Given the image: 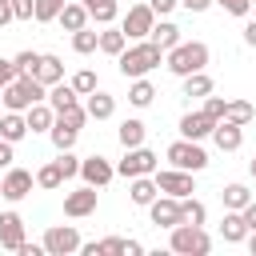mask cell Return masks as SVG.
<instances>
[{"mask_svg": "<svg viewBox=\"0 0 256 256\" xmlns=\"http://www.w3.org/2000/svg\"><path fill=\"white\" fill-rule=\"evenodd\" d=\"M160 64H164V52H160L152 40H128L124 52L116 56V68H120L124 80H140V76H148V72L160 68Z\"/></svg>", "mask_w": 256, "mask_h": 256, "instance_id": "1", "label": "cell"}, {"mask_svg": "<svg viewBox=\"0 0 256 256\" xmlns=\"http://www.w3.org/2000/svg\"><path fill=\"white\" fill-rule=\"evenodd\" d=\"M164 68L172 72V76H188V72H204L208 68V44L204 40H180L176 48H168L164 52Z\"/></svg>", "mask_w": 256, "mask_h": 256, "instance_id": "2", "label": "cell"}, {"mask_svg": "<svg viewBox=\"0 0 256 256\" xmlns=\"http://www.w3.org/2000/svg\"><path fill=\"white\" fill-rule=\"evenodd\" d=\"M168 248L176 256H208L212 236L204 232V224H176V228H168Z\"/></svg>", "mask_w": 256, "mask_h": 256, "instance_id": "3", "label": "cell"}, {"mask_svg": "<svg viewBox=\"0 0 256 256\" xmlns=\"http://www.w3.org/2000/svg\"><path fill=\"white\" fill-rule=\"evenodd\" d=\"M48 96V88L36 80V76H16L8 88H0V100H4V108L8 112H28L36 100H44Z\"/></svg>", "mask_w": 256, "mask_h": 256, "instance_id": "4", "label": "cell"}, {"mask_svg": "<svg viewBox=\"0 0 256 256\" xmlns=\"http://www.w3.org/2000/svg\"><path fill=\"white\" fill-rule=\"evenodd\" d=\"M164 156H168V164H172V168H184V172H204V168L212 164V160H208V152L200 148V140H184V136H180V140H172Z\"/></svg>", "mask_w": 256, "mask_h": 256, "instance_id": "5", "label": "cell"}, {"mask_svg": "<svg viewBox=\"0 0 256 256\" xmlns=\"http://www.w3.org/2000/svg\"><path fill=\"white\" fill-rule=\"evenodd\" d=\"M160 168V156L152 152V148H144V144H136V148H124V160L116 164V176H124V180H132V176H152Z\"/></svg>", "mask_w": 256, "mask_h": 256, "instance_id": "6", "label": "cell"}, {"mask_svg": "<svg viewBox=\"0 0 256 256\" xmlns=\"http://www.w3.org/2000/svg\"><path fill=\"white\" fill-rule=\"evenodd\" d=\"M152 180H156V188H160L164 196H176V200L196 192V172H184V168H172V164H168V168H156Z\"/></svg>", "mask_w": 256, "mask_h": 256, "instance_id": "7", "label": "cell"}, {"mask_svg": "<svg viewBox=\"0 0 256 256\" xmlns=\"http://www.w3.org/2000/svg\"><path fill=\"white\" fill-rule=\"evenodd\" d=\"M44 252L48 256H72V252H80V232H76V224H52L48 232H44Z\"/></svg>", "mask_w": 256, "mask_h": 256, "instance_id": "8", "label": "cell"}, {"mask_svg": "<svg viewBox=\"0 0 256 256\" xmlns=\"http://www.w3.org/2000/svg\"><path fill=\"white\" fill-rule=\"evenodd\" d=\"M152 24H156V12H152V8L144 4V0H136V4L128 8V16L120 20V32H124L128 40H148Z\"/></svg>", "mask_w": 256, "mask_h": 256, "instance_id": "9", "label": "cell"}, {"mask_svg": "<svg viewBox=\"0 0 256 256\" xmlns=\"http://www.w3.org/2000/svg\"><path fill=\"white\" fill-rule=\"evenodd\" d=\"M96 204H100V192H96L92 184H80V188L64 192V216H68V220H84V216H92Z\"/></svg>", "mask_w": 256, "mask_h": 256, "instance_id": "10", "label": "cell"}, {"mask_svg": "<svg viewBox=\"0 0 256 256\" xmlns=\"http://www.w3.org/2000/svg\"><path fill=\"white\" fill-rule=\"evenodd\" d=\"M32 184H36V176H32L28 168H4V180H0V200L20 204V200L32 192Z\"/></svg>", "mask_w": 256, "mask_h": 256, "instance_id": "11", "label": "cell"}, {"mask_svg": "<svg viewBox=\"0 0 256 256\" xmlns=\"http://www.w3.org/2000/svg\"><path fill=\"white\" fill-rule=\"evenodd\" d=\"M112 176H116V164L112 160H104V156H84L80 160V180L84 184L104 188V184H112Z\"/></svg>", "mask_w": 256, "mask_h": 256, "instance_id": "12", "label": "cell"}, {"mask_svg": "<svg viewBox=\"0 0 256 256\" xmlns=\"http://www.w3.org/2000/svg\"><path fill=\"white\" fill-rule=\"evenodd\" d=\"M148 220H152L156 228H176V224H180V200L160 192V196L148 204Z\"/></svg>", "mask_w": 256, "mask_h": 256, "instance_id": "13", "label": "cell"}, {"mask_svg": "<svg viewBox=\"0 0 256 256\" xmlns=\"http://www.w3.org/2000/svg\"><path fill=\"white\" fill-rule=\"evenodd\" d=\"M212 128H216V120H212L208 112H184L180 124H176V132H180L184 140H208Z\"/></svg>", "mask_w": 256, "mask_h": 256, "instance_id": "14", "label": "cell"}, {"mask_svg": "<svg viewBox=\"0 0 256 256\" xmlns=\"http://www.w3.org/2000/svg\"><path fill=\"white\" fill-rule=\"evenodd\" d=\"M24 244V216L20 212H0V248L16 252Z\"/></svg>", "mask_w": 256, "mask_h": 256, "instance_id": "15", "label": "cell"}, {"mask_svg": "<svg viewBox=\"0 0 256 256\" xmlns=\"http://www.w3.org/2000/svg\"><path fill=\"white\" fill-rule=\"evenodd\" d=\"M212 144H216L220 152H236V148L244 144V128L232 124V120H216V128H212Z\"/></svg>", "mask_w": 256, "mask_h": 256, "instance_id": "16", "label": "cell"}, {"mask_svg": "<svg viewBox=\"0 0 256 256\" xmlns=\"http://www.w3.org/2000/svg\"><path fill=\"white\" fill-rule=\"evenodd\" d=\"M148 40L160 48V52H168V48H176L184 36H180V28L168 20V16H156V24H152V32H148Z\"/></svg>", "mask_w": 256, "mask_h": 256, "instance_id": "17", "label": "cell"}, {"mask_svg": "<svg viewBox=\"0 0 256 256\" xmlns=\"http://www.w3.org/2000/svg\"><path fill=\"white\" fill-rule=\"evenodd\" d=\"M84 112H88V120H112L116 116V96H108V92H88L84 96Z\"/></svg>", "mask_w": 256, "mask_h": 256, "instance_id": "18", "label": "cell"}, {"mask_svg": "<svg viewBox=\"0 0 256 256\" xmlns=\"http://www.w3.org/2000/svg\"><path fill=\"white\" fill-rule=\"evenodd\" d=\"M36 80H40L44 88L60 84V80H64V60H60L56 52H40V64H36Z\"/></svg>", "mask_w": 256, "mask_h": 256, "instance_id": "19", "label": "cell"}, {"mask_svg": "<svg viewBox=\"0 0 256 256\" xmlns=\"http://www.w3.org/2000/svg\"><path fill=\"white\" fill-rule=\"evenodd\" d=\"M156 196H160V188H156L152 176H132V180H128V200H132L136 208H148Z\"/></svg>", "mask_w": 256, "mask_h": 256, "instance_id": "20", "label": "cell"}, {"mask_svg": "<svg viewBox=\"0 0 256 256\" xmlns=\"http://www.w3.org/2000/svg\"><path fill=\"white\" fill-rule=\"evenodd\" d=\"M28 136V120H24V112H0V140H8V144H20Z\"/></svg>", "mask_w": 256, "mask_h": 256, "instance_id": "21", "label": "cell"}, {"mask_svg": "<svg viewBox=\"0 0 256 256\" xmlns=\"http://www.w3.org/2000/svg\"><path fill=\"white\" fill-rule=\"evenodd\" d=\"M56 24H60L64 32H80V28L88 24V8H84L80 0H64V8H60V16H56Z\"/></svg>", "mask_w": 256, "mask_h": 256, "instance_id": "22", "label": "cell"}, {"mask_svg": "<svg viewBox=\"0 0 256 256\" xmlns=\"http://www.w3.org/2000/svg\"><path fill=\"white\" fill-rule=\"evenodd\" d=\"M144 136H148V124H144V120H136V116L120 120V128H116L120 148H136V144H144Z\"/></svg>", "mask_w": 256, "mask_h": 256, "instance_id": "23", "label": "cell"}, {"mask_svg": "<svg viewBox=\"0 0 256 256\" xmlns=\"http://www.w3.org/2000/svg\"><path fill=\"white\" fill-rule=\"evenodd\" d=\"M220 236H224V244H244V236H248V224H244V216H240V212H232V208H224Z\"/></svg>", "mask_w": 256, "mask_h": 256, "instance_id": "24", "label": "cell"}, {"mask_svg": "<svg viewBox=\"0 0 256 256\" xmlns=\"http://www.w3.org/2000/svg\"><path fill=\"white\" fill-rule=\"evenodd\" d=\"M180 84H184L180 92H184L188 100H204L208 92H216V84H212V76H208V72H188Z\"/></svg>", "mask_w": 256, "mask_h": 256, "instance_id": "25", "label": "cell"}, {"mask_svg": "<svg viewBox=\"0 0 256 256\" xmlns=\"http://www.w3.org/2000/svg\"><path fill=\"white\" fill-rule=\"evenodd\" d=\"M24 120H28V132H48V128H52V120H56V112H52V104H48V100H36V104L24 112Z\"/></svg>", "mask_w": 256, "mask_h": 256, "instance_id": "26", "label": "cell"}, {"mask_svg": "<svg viewBox=\"0 0 256 256\" xmlns=\"http://www.w3.org/2000/svg\"><path fill=\"white\" fill-rule=\"evenodd\" d=\"M44 100L52 104V112H64V108L80 104V92H76L72 84H64V80H60V84H52V88H48V96H44Z\"/></svg>", "mask_w": 256, "mask_h": 256, "instance_id": "27", "label": "cell"}, {"mask_svg": "<svg viewBox=\"0 0 256 256\" xmlns=\"http://www.w3.org/2000/svg\"><path fill=\"white\" fill-rule=\"evenodd\" d=\"M80 4L88 8V20H96L100 28L112 24V20L120 16V4H116V0H80Z\"/></svg>", "mask_w": 256, "mask_h": 256, "instance_id": "28", "label": "cell"}, {"mask_svg": "<svg viewBox=\"0 0 256 256\" xmlns=\"http://www.w3.org/2000/svg\"><path fill=\"white\" fill-rule=\"evenodd\" d=\"M124 44H128V36H124L120 28H112V24H104V32H100L96 48H100L104 56H120V52H124Z\"/></svg>", "mask_w": 256, "mask_h": 256, "instance_id": "29", "label": "cell"}, {"mask_svg": "<svg viewBox=\"0 0 256 256\" xmlns=\"http://www.w3.org/2000/svg\"><path fill=\"white\" fill-rule=\"evenodd\" d=\"M220 200H224V208H232V212H240L248 200H252V192H248V184H240V180H232V184H224L220 188Z\"/></svg>", "mask_w": 256, "mask_h": 256, "instance_id": "30", "label": "cell"}, {"mask_svg": "<svg viewBox=\"0 0 256 256\" xmlns=\"http://www.w3.org/2000/svg\"><path fill=\"white\" fill-rule=\"evenodd\" d=\"M152 100H156V88H152V80H148V76L132 80V88H128V104H132V108H148Z\"/></svg>", "mask_w": 256, "mask_h": 256, "instance_id": "31", "label": "cell"}, {"mask_svg": "<svg viewBox=\"0 0 256 256\" xmlns=\"http://www.w3.org/2000/svg\"><path fill=\"white\" fill-rule=\"evenodd\" d=\"M224 120H232V124L248 128V124L256 120V108H252L248 100H228V104H224Z\"/></svg>", "mask_w": 256, "mask_h": 256, "instance_id": "32", "label": "cell"}, {"mask_svg": "<svg viewBox=\"0 0 256 256\" xmlns=\"http://www.w3.org/2000/svg\"><path fill=\"white\" fill-rule=\"evenodd\" d=\"M204 220H208L204 200H196V196H180V224H204Z\"/></svg>", "mask_w": 256, "mask_h": 256, "instance_id": "33", "label": "cell"}, {"mask_svg": "<svg viewBox=\"0 0 256 256\" xmlns=\"http://www.w3.org/2000/svg\"><path fill=\"white\" fill-rule=\"evenodd\" d=\"M76 128H68V124H60V120H52V128H48V140H52V148L56 152H64V148H72L76 144Z\"/></svg>", "mask_w": 256, "mask_h": 256, "instance_id": "34", "label": "cell"}, {"mask_svg": "<svg viewBox=\"0 0 256 256\" xmlns=\"http://www.w3.org/2000/svg\"><path fill=\"white\" fill-rule=\"evenodd\" d=\"M96 40H100V32L84 24L80 32H72V52H80V56H92V52H96Z\"/></svg>", "mask_w": 256, "mask_h": 256, "instance_id": "35", "label": "cell"}, {"mask_svg": "<svg viewBox=\"0 0 256 256\" xmlns=\"http://www.w3.org/2000/svg\"><path fill=\"white\" fill-rule=\"evenodd\" d=\"M64 184V172H60V164L52 160V164H44L40 172H36V188H44V192H56Z\"/></svg>", "mask_w": 256, "mask_h": 256, "instance_id": "36", "label": "cell"}, {"mask_svg": "<svg viewBox=\"0 0 256 256\" xmlns=\"http://www.w3.org/2000/svg\"><path fill=\"white\" fill-rule=\"evenodd\" d=\"M12 64H16V76H36V64H40V52H32V48H24V52H16V56H12Z\"/></svg>", "mask_w": 256, "mask_h": 256, "instance_id": "37", "label": "cell"}, {"mask_svg": "<svg viewBox=\"0 0 256 256\" xmlns=\"http://www.w3.org/2000/svg\"><path fill=\"white\" fill-rule=\"evenodd\" d=\"M60 8H64V0H36L32 20H36V24H52V20L60 16Z\"/></svg>", "mask_w": 256, "mask_h": 256, "instance_id": "38", "label": "cell"}, {"mask_svg": "<svg viewBox=\"0 0 256 256\" xmlns=\"http://www.w3.org/2000/svg\"><path fill=\"white\" fill-rule=\"evenodd\" d=\"M56 120H60V124H68V128H76V132H80V128H84V124H88V112H84V104H72V108H64V112H56Z\"/></svg>", "mask_w": 256, "mask_h": 256, "instance_id": "39", "label": "cell"}, {"mask_svg": "<svg viewBox=\"0 0 256 256\" xmlns=\"http://www.w3.org/2000/svg\"><path fill=\"white\" fill-rule=\"evenodd\" d=\"M68 84H72V88H76L80 96H88V92H96V88H100V84H96V72H92V68H80V72H76V76H72Z\"/></svg>", "mask_w": 256, "mask_h": 256, "instance_id": "40", "label": "cell"}, {"mask_svg": "<svg viewBox=\"0 0 256 256\" xmlns=\"http://www.w3.org/2000/svg\"><path fill=\"white\" fill-rule=\"evenodd\" d=\"M56 164H60V172H64V180H72V176H80V156H76L72 148H64V152H56Z\"/></svg>", "mask_w": 256, "mask_h": 256, "instance_id": "41", "label": "cell"}, {"mask_svg": "<svg viewBox=\"0 0 256 256\" xmlns=\"http://www.w3.org/2000/svg\"><path fill=\"white\" fill-rule=\"evenodd\" d=\"M224 104H228L224 96H212V92H208V96H204V108H200V112H208L212 120H224Z\"/></svg>", "mask_w": 256, "mask_h": 256, "instance_id": "42", "label": "cell"}, {"mask_svg": "<svg viewBox=\"0 0 256 256\" xmlns=\"http://www.w3.org/2000/svg\"><path fill=\"white\" fill-rule=\"evenodd\" d=\"M212 4H220L228 16H248L252 12V0H212Z\"/></svg>", "mask_w": 256, "mask_h": 256, "instance_id": "43", "label": "cell"}, {"mask_svg": "<svg viewBox=\"0 0 256 256\" xmlns=\"http://www.w3.org/2000/svg\"><path fill=\"white\" fill-rule=\"evenodd\" d=\"M8 4H12L16 20H32V12H36V0H8Z\"/></svg>", "mask_w": 256, "mask_h": 256, "instance_id": "44", "label": "cell"}, {"mask_svg": "<svg viewBox=\"0 0 256 256\" xmlns=\"http://www.w3.org/2000/svg\"><path fill=\"white\" fill-rule=\"evenodd\" d=\"M100 256H112V252H124V236H108V240H96Z\"/></svg>", "mask_w": 256, "mask_h": 256, "instance_id": "45", "label": "cell"}, {"mask_svg": "<svg viewBox=\"0 0 256 256\" xmlns=\"http://www.w3.org/2000/svg\"><path fill=\"white\" fill-rule=\"evenodd\" d=\"M144 4H148L156 16H172V12L180 8V0H144Z\"/></svg>", "mask_w": 256, "mask_h": 256, "instance_id": "46", "label": "cell"}, {"mask_svg": "<svg viewBox=\"0 0 256 256\" xmlns=\"http://www.w3.org/2000/svg\"><path fill=\"white\" fill-rule=\"evenodd\" d=\"M12 80H16V64H12V60H4V56H0V88H8V84H12Z\"/></svg>", "mask_w": 256, "mask_h": 256, "instance_id": "47", "label": "cell"}, {"mask_svg": "<svg viewBox=\"0 0 256 256\" xmlns=\"http://www.w3.org/2000/svg\"><path fill=\"white\" fill-rule=\"evenodd\" d=\"M16 144H8V140H0V168H12V160H16V152H12Z\"/></svg>", "mask_w": 256, "mask_h": 256, "instance_id": "48", "label": "cell"}, {"mask_svg": "<svg viewBox=\"0 0 256 256\" xmlns=\"http://www.w3.org/2000/svg\"><path fill=\"white\" fill-rule=\"evenodd\" d=\"M240 216H244V224H248V232H256V200H248V204L240 208Z\"/></svg>", "mask_w": 256, "mask_h": 256, "instance_id": "49", "label": "cell"}, {"mask_svg": "<svg viewBox=\"0 0 256 256\" xmlns=\"http://www.w3.org/2000/svg\"><path fill=\"white\" fill-rule=\"evenodd\" d=\"M180 8H188L192 16H200V12H208V8H212V0H180Z\"/></svg>", "mask_w": 256, "mask_h": 256, "instance_id": "50", "label": "cell"}, {"mask_svg": "<svg viewBox=\"0 0 256 256\" xmlns=\"http://www.w3.org/2000/svg\"><path fill=\"white\" fill-rule=\"evenodd\" d=\"M16 252H20V256H44V244H28V240H24Z\"/></svg>", "mask_w": 256, "mask_h": 256, "instance_id": "51", "label": "cell"}, {"mask_svg": "<svg viewBox=\"0 0 256 256\" xmlns=\"http://www.w3.org/2000/svg\"><path fill=\"white\" fill-rule=\"evenodd\" d=\"M244 44H248V48H256V16L244 24Z\"/></svg>", "mask_w": 256, "mask_h": 256, "instance_id": "52", "label": "cell"}, {"mask_svg": "<svg viewBox=\"0 0 256 256\" xmlns=\"http://www.w3.org/2000/svg\"><path fill=\"white\" fill-rule=\"evenodd\" d=\"M140 252H144L140 240H124V256H140Z\"/></svg>", "mask_w": 256, "mask_h": 256, "instance_id": "53", "label": "cell"}, {"mask_svg": "<svg viewBox=\"0 0 256 256\" xmlns=\"http://www.w3.org/2000/svg\"><path fill=\"white\" fill-rule=\"evenodd\" d=\"M8 20H16V16H12V4H0V28H4Z\"/></svg>", "mask_w": 256, "mask_h": 256, "instance_id": "54", "label": "cell"}, {"mask_svg": "<svg viewBox=\"0 0 256 256\" xmlns=\"http://www.w3.org/2000/svg\"><path fill=\"white\" fill-rule=\"evenodd\" d=\"M244 240H248V248H252V256H256V232H248Z\"/></svg>", "mask_w": 256, "mask_h": 256, "instance_id": "55", "label": "cell"}, {"mask_svg": "<svg viewBox=\"0 0 256 256\" xmlns=\"http://www.w3.org/2000/svg\"><path fill=\"white\" fill-rule=\"evenodd\" d=\"M248 172H252V180H256V156H252V160H248Z\"/></svg>", "mask_w": 256, "mask_h": 256, "instance_id": "56", "label": "cell"}, {"mask_svg": "<svg viewBox=\"0 0 256 256\" xmlns=\"http://www.w3.org/2000/svg\"><path fill=\"white\" fill-rule=\"evenodd\" d=\"M0 112H4V100H0Z\"/></svg>", "mask_w": 256, "mask_h": 256, "instance_id": "57", "label": "cell"}, {"mask_svg": "<svg viewBox=\"0 0 256 256\" xmlns=\"http://www.w3.org/2000/svg\"><path fill=\"white\" fill-rule=\"evenodd\" d=\"M252 12H256V0H252Z\"/></svg>", "mask_w": 256, "mask_h": 256, "instance_id": "58", "label": "cell"}]
</instances>
